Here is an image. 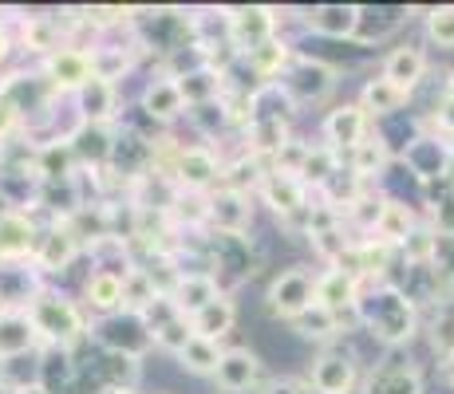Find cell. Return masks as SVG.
<instances>
[{
    "mask_svg": "<svg viewBox=\"0 0 454 394\" xmlns=\"http://www.w3.org/2000/svg\"><path fill=\"white\" fill-rule=\"evenodd\" d=\"M151 158H154L151 143H146V138H138V135L119 138L115 151H111V162H115L123 174H130V178H138V174H143V166L151 162Z\"/></svg>",
    "mask_w": 454,
    "mask_h": 394,
    "instance_id": "83f0119b",
    "label": "cell"
},
{
    "mask_svg": "<svg viewBox=\"0 0 454 394\" xmlns=\"http://www.w3.org/2000/svg\"><path fill=\"white\" fill-rule=\"evenodd\" d=\"M249 143H253L257 154H281L293 138H289V130H285L281 119H253L249 122Z\"/></svg>",
    "mask_w": 454,
    "mask_h": 394,
    "instance_id": "f1b7e54d",
    "label": "cell"
},
{
    "mask_svg": "<svg viewBox=\"0 0 454 394\" xmlns=\"http://www.w3.org/2000/svg\"><path fill=\"white\" fill-rule=\"evenodd\" d=\"M352 154H356V158H352V174H356V178H372V174H380L383 166H387V151H383L380 138H375V143H368V138H364V143L356 146Z\"/></svg>",
    "mask_w": 454,
    "mask_h": 394,
    "instance_id": "8d00e7d4",
    "label": "cell"
},
{
    "mask_svg": "<svg viewBox=\"0 0 454 394\" xmlns=\"http://www.w3.org/2000/svg\"><path fill=\"white\" fill-rule=\"evenodd\" d=\"M24 43H28L32 51H51L56 48V20H48V16H28V24H24Z\"/></svg>",
    "mask_w": 454,
    "mask_h": 394,
    "instance_id": "60d3db41",
    "label": "cell"
},
{
    "mask_svg": "<svg viewBox=\"0 0 454 394\" xmlns=\"http://www.w3.org/2000/svg\"><path fill=\"white\" fill-rule=\"evenodd\" d=\"M233 323H238V312H233L230 300H217L209 304L206 312H198L194 320H190V328H194L198 339H209V344H217V339H225L233 331Z\"/></svg>",
    "mask_w": 454,
    "mask_h": 394,
    "instance_id": "d6986e66",
    "label": "cell"
},
{
    "mask_svg": "<svg viewBox=\"0 0 454 394\" xmlns=\"http://www.w3.org/2000/svg\"><path fill=\"white\" fill-rule=\"evenodd\" d=\"M12 127H16V107L8 99H0V138H4Z\"/></svg>",
    "mask_w": 454,
    "mask_h": 394,
    "instance_id": "c3c4849f",
    "label": "cell"
},
{
    "mask_svg": "<svg viewBox=\"0 0 454 394\" xmlns=\"http://www.w3.org/2000/svg\"><path fill=\"white\" fill-rule=\"evenodd\" d=\"M312 390L317 394H348L356 387V363L352 355L344 352H332V355H320L312 363V375H309Z\"/></svg>",
    "mask_w": 454,
    "mask_h": 394,
    "instance_id": "52a82bcc",
    "label": "cell"
},
{
    "mask_svg": "<svg viewBox=\"0 0 454 394\" xmlns=\"http://www.w3.org/2000/svg\"><path fill=\"white\" fill-rule=\"evenodd\" d=\"M75 379V367H72V355H67V347H59V352H48L40 359V387L51 390V394H64L72 387Z\"/></svg>",
    "mask_w": 454,
    "mask_h": 394,
    "instance_id": "d4e9b609",
    "label": "cell"
},
{
    "mask_svg": "<svg viewBox=\"0 0 454 394\" xmlns=\"http://www.w3.org/2000/svg\"><path fill=\"white\" fill-rule=\"evenodd\" d=\"M174 174H178V182L186 189H206L209 182L222 178V170H217V158L206 151V146H186V151L178 154V166H174Z\"/></svg>",
    "mask_w": 454,
    "mask_h": 394,
    "instance_id": "5bb4252c",
    "label": "cell"
},
{
    "mask_svg": "<svg viewBox=\"0 0 454 394\" xmlns=\"http://www.w3.org/2000/svg\"><path fill=\"white\" fill-rule=\"evenodd\" d=\"M309 28L320 32V36L332 40H344L360 28V8L356 4H320L309 12Z\"/></svg>",
    "mask_w": 454,
    "mask_h": 394,
    "instance_id": "9a60e30c",
    "label": "cell"
},
{
    "mask_svg": "<svg viewBox=\"0 0 454 394\" xmlns=\"http://www.w3.org/2000/svg\"><path fill=\"white\" fill-rule=\"evenodd\" d=\"M317 304V280H312L304 268H289L273 280L269 288V312L281 315V320H296Z\"/></svg>",
    "mask_w": 454,
    "mask_h": 394,
    "instance_id": "3957f363",
    "label": "cell"
},
{
    "mask_svg": "<svg viewBox=\"0 0 454 394\" xmlns=\"http://www.w3.org/2000/svg\"><path fill=\"white\" fill-rule=\"evenodd\" d=\"M80 107L87 122H103L115 111V91H111V83H103V79H91V83L80 91Z\"/></svg>",
    "mask_w": 454,
    "mask_h": 394,
    "instance_id": "1f68e13d",
    "label": "cell"
},
{
    "mask_svg": "<svg viewBox=\"0 0 454 394\" xmlns=\"http://www.w3.org/2000/svg\"><path fill=\"white\" fill-rule=\"evenodd\" d=\"M209 221L217 225V233H230V236H241L249 225V205L241 194L233 189H222L217 197H209Z\"/></svg>",
    "mask_w": 454,
    "mask_h": 394,
    "instance_id": "e0dca14e",
    "label": "cell"
},
{
    "mask_svg": "<svg viewBox=\"0 0 454 394\" xmlns=\"http://www.w3.org/2000/svg\"><path fill=\"white\" fill-rule=\"evenodd\" d=\"M170 300H174V308H178L182 315H190V320H194L198 312H206L209 304H217L222 296H217L214 276H206V273H186V276H178V284H174Z\"/></svg>",
    "mask_w": 454,
    "mask_h": 394,
    "instance_id": "ba28073f",
    "label": "cell"
},
{
    "mask_svg": "<svg viewBox=\"0 0 454 394\" xmlns=\"http://www.w3.org/2000/svg\"><path fill=\"white\" fill-rule=\"evenodd\" d=\"M332 83H336V72H332L328 64H320V59H296L293 72H289V95L293 99H304V103H320L325 95L332 91Z\"/></svg>",
    "mask_w": 454,
    "mask_h": 394,
    "instance_id": "277c9868",
    "label": "cell"
},
{
    "mask_svg": "<svg viewBox=\"0 0 454 394\" xmlns=\"http://www.w3.org/2000/svg\"><path fill=\"white\" fill-rule=\"evenodd\" d=\"M407 166L415 170V178L431 182V178H442V174H450V158H454V146H442L439 151V138H415V143H407Z\"/></svg>",
    "mask_w": 454,
    "mask_h": 394,
    "instance_id": "30bf717a",
    "label": "cell"
},
{
    "mask_svg": "<svg viewBox=\"0 0 454 394\" xmlns=\"http://www.w3.org/2000/svg\"><path fill=\"white\" fill-rule=\"evenodd\" d=\"M336 151H309V158H304L301 166V182H317V186H328L332 178H336Z\"/></svg>",
    "mask_w": 454,
    "mask_h": 394,
    "instance_id": "d590c367",
    "label": "cell"
},
{
    "mask_svg": "<svg viewBox=\"0 0 454 394\" xmlns=\"http://www.w3.org/2000/svg\"><path fill=\"white\" fill-rule=\"evenodd\" d=\"M178 87H182V95H186V103L202 107V103H214V99H217L222 75H217L214 67H198V72H186V75H182Z\"/></svg>",
    "mask_w": 454,
    "mask_h": 394,
    "instance_id": "f546056e",
    "label": "cell"
},
{
    "mask_svg": "<svg viewBox=\"0 0 454 394\" xmlns=\"http://www.w3.org/2000/svg\"><path fill=\"white\" fill-rule=\"evenodd\" d=\"M32 323H36V331L51 339V344L67 347L72 339L83 336V315L75 304H67L64 296H51V292H40L36 300H32Z\"/></svg>",
    "mask_w": 454,
    "mask_h": 394,
    "instance_id": "7a4b0ae2",
    "label": "cell"
},
{
    "mask_svg": "<svg viewBox=\"0 0 454 394\" xmlns=\"http://www.w3.org/2000/svg\"><path fill=\"white\" fill-rule=\"evenodd\" d=\"M431 339H434V347L442 352V359L454 355V308L439 312V320H434V328H431Z\"/></svg>",
    "mask_w": 454,
    "mask_h": 394,
    "instance_id": "7bdbcfd3",
    "label": "cell"
},
{
    "mask_svg": "<svg viewBox=\"0 0 454 394\" xmlns=\"http://www.w3.org/2000/svg\"><path fill=\"white\" fill-rule=\"evenodd\" d=\"M154 339L166 347V352H174V355H182V347L194 339V328L186 323V315H174L170 323H162L159 331H154Z\"/></svg>",
    "mask_w": 454,
    "mask_h": 394,
    "instance_id": "ab89813d",
    "label": "cell"
},
{
    "mask_svg": "<svg viewBox=\"0 0 454 394\" xmlns=\"http://www.w3.org/2000/svg\"><path fill=\"white\" fill-rule=\"evenodd\" d=\"M32 331H36L32 315H20V312H4V315H0V359L28 352Z\"/></svg>",
    "mask_w": 454,
    "mask_h": 394,
    "instance_id": "44dd1931",
    "label": "cell"
},
{
    "mask_svg": "<svg viewBox=\"0 0 454 394\" xmlns=\"http://www.w3.org/2000/svg\"><path fill=\"white\" fill-rule=\"evenodd\" d=\"M273 28H277V16L269 8H241V12L230 16V36L246 56L273 40Z\"/></svg>",
    "mask_w": 454,
    "mask_h": 394,
    "instance_id": "8992f818",
    "label": "cell"
},
{
    "mask_svg": "<svg viewBox=\"0 0 454 394\" xmlns=\"http://www.w3.org/2000/svg\"><path fill=\"white\" fill-rule=\"evenodd\" d=\"M32 249V225L20 213H0V260H20Z\"/></svg>",
    "mask_w": 454,
    "mask_h": 394,
    "instance_id": "ffe728a7",
    "label": "cell"
},
{
    "mask_svg": "<svg viewBox=\"0 0 454 394\" xmlns=\"http://www.w3.org/2000/svg\"><path fill=\"white\" fill-rule=\"evenodd\" d=\"M225 189H233V194H241V186H253L257 182V158H241V162H233L230 170H225Z\"/></svg>",
    "mask_w": 454,
    "mask_h": 394,
    "instance_id": "ee69618b",
    "label": "cell"
},
{
    "mask_svg": "<svg viewBox=\"0 0 454 394\" xmlns=\"http://www.w3.org/2000/svg\"><path fill=\"white\" fill-rule=\"evenodd\" d=\"M214 257L222 268L246 276L249 273V244L246 236H230V233H214Z\"/></svg>",
    "mask_w": 454,
    "mask_h": 394,
    "instance_id": "4dcf8cb0",
    "label": "cell"
},
{
    "mask_svg": "<svg viewBox=\"0 0 454 394\" xmlns=\"http://www.w3.org/2000/svg\"><path fill=\"white\" fill-rule=\"evenodd\" d=\"M182 367H190L194 375H214L217 363H222V352H217V344H209V339H190L186 347H182Z\"/></svg>",
    "mask_w": 454,
    "mask_h": 394,
    "instance_id": "836d02e7",
    "label": "cell"
},
{
    "mask_svg": "<svg viewBox=\"0 0 454 394\" xmlns=\"http://www.w3.org/2000/svg\"><path fill=\"white\" fill-rule=\"evenodd\" d=\"M325 135H328L332 146H348V151H356V146L364 143V135H368V111L364 107H336L325 119Z\"/></svg>",
    "mask_w": 454,
    "mask_h": 394,
    "instance_id": "7c38bea8",
    "label": "cell"
},
{
    "mask_svg": "<svg viewBox=\"0 0 454 394\" xmlns=\"http://www.w3.org/2000/svg\"><path fill=\"white\" fill-rule=\"evenodd\" d=\"M103 379L111 387H123L130 390L138 382V355H127V352H107L103 355Z\"/></svg>",
    "mask_w": 454,
    "mask_h": 394,
    "instance_id": "d6a6232c",
    "label": "cell"
},
{
    "mask_svg": "<svg viewBox=\"0 0 454 394\" xmlns=\"http://www.w3.org/2000/svg\"><path fill=\"white\" fill-rule=\"evenodd\" d=\"M4 51H8V40H4V32H0V59H4Z\"/></svg>",
    "mask_w": 454,
    "mask_h": 394,
    "instance_id": "f5cc1de1",
    "label": "cell"
},
{
    "mask_svg": "<svg viewBox=\"0 0 454 394\" xmlns=\"http://www.w3.org/2000/svg\"><path fill=\"white\" fill-rule=\"evenodd\" d=\"M427 36L439 43V48L454 51V4L431 8V16H427Z\"/></svg>",
    "mask_w": 454,
    "mask_h": 394,
    "instance_id": "f35d334b",
    "label": "cell"
},
{
    "mask_svg": "<svg viewBox=\"0 0 454 394\" xmlns=\"http://www.w3.org/2000/svg\"><path fill=\"white\" fill-rule=\"evenodd\" d=\"M261 194H265L269 205L285 217L304 209V182L296 178V174H281V170L265 174V178H261Z\"/></svg>",
    "mask_w": 454,
    "mask_h": 394,
    "instance_id": "4fadbf2b",
    "label": "cell"
},
{
    "mask_svg": "<svg viewBox=\"0 0 454 394\" xmlns=\"http://www.w3.org/2000/svg\"><path fill=\"white\" fill-rule=\"evenodd\" d=\"M439 127L447 130V135H454V91L439 103Z\"/></svg>",
    "mask_w": 454,
    "mask_h": 394,
    "instance_id": "7dc6e473",
    "label": "cell"
},
{
    "mask_svg": "<svg viewBox=\"0 0 454 394\" xmlns=\"http://www.w3.org/2000/svg\"><path fill=\"white\" fill-rule=\"evenodd\" d=\"M447 178H454V158H450V174H447Z\"/></svg>",
    "mask_w": 454,
    "mask_h": 394,
    "instance_id": "db71d44e",
    "label": "cell"
},
{
    "mask_svg": "<svg viewBox=\"0 0 454 394\" xmlns=\"http://www.w3.org/2000/svg\"><path fill=\"white\" fill-rule=\"evenodd\" d=\"M336 323H340V315L336 312H328V308H320V304H312L304 315H296L293 320V328L301 331V336H309V339H325L336 331Z\"/></svg>",
    "mask_w": 454,
    "mask_h": 394,
    "instance_id": "e575fe53",
    "label": "cell"
},
{
    "mask_svg": "<svg viewBox=\"0 0 454 394\" xmlns=\"http://www.w3.org/2000/svg\"><path fill=\"white\" fill-rule=\"evenodd\" d=\"M375 233H380V241H387V244H403L407 236L415 233L411 209H407L403 201H383V213H380V225H375Z\"/></svg>",
    "mask_w": 454,
    "mask_h": 394,
    "instance_id": "484cf974",
    "label": "cell"
},
{
    "mask_svg": "<svg viewBox=\"0 0 454 394\" xmlns=\"http://www.w3.org/2000/svg\"><path fill=\"white\" fill-rule=\"evenodd\" d=\"M356 315H360V323L372 331L375 339H383L387 347L403 344V339H411L415 331V304L411 296L403 292V288H380L375 296L356 304Z\"/></svg>",
    "mask_w": 454,
    "mask_h": 394,
    "instance_id": "6da1fadb",
    "label": "cell"
},
{
    "mask_svg": "<svg viewBox=\"0 0 454 394\" xmlns=\"http://www.w3.org/2000/svg\"><path fill=\"white\" fill-rule=\"evenodd\" d=\"M48 75L56 79L59 87H75V91H83V87L95 79V75H91V56H87V51H75V48L51 51Z\"/></svg>",
    "mask_w": 454,
    "mask_h": 394,
    "instance_id": "2e32d148",
    "label": "cell"
},
{
    "mask_svg": "<svg viewBox=\"0 0 454 394\" xmlns=\"http://www.w3.org/2000/svg\"><path fill=\"white\" fill-rule=\"evenodd\" d=\"M123 284L127 280L115 273H91V280H87V304H91L95 312H115L119 304H127Z\"/></svg>",
    "mask_w": 454,
    "mask_h": 394,
    "instance_id": "603a6c76",
    "label": "cell"
},
{
    "mask_svg": "<svg viewBox=\"0 0 454 394\" xmlns=\"http://www.w3.org/2000/svg\"><path fill=\"white\" fill-rule=\"evenodd\" d=\"M36 260H40L43 273H59V268H67L75 260V236L67 233V229H56V233L40 236Z\"/></svg>",
    "mask_w": 454,
    "mask_h": 394,
    "instance_id": "7402d4cb",
    "label": "cell"
},
{
    "mask_svg": "<svg viewBox=\"0 0 454 394\" xmlns=\"http://www.w3.org/2000/svg\"><path fill=\"white\" fill-rule=\"evenodd\" d=\"M257 375H261V359L253 355L249 347H230V352H222V363H217L214 379L225 394H241L257 382Z\"/></svg>",
    "mask_w": 454,
    "mask_h": 394,
    "instance_id": "5b68a950",
    "label": "cell"
},
{
    "mask_svg": "<svg viewBox=\"0 0 454 394\" xmlns=\"http://www.w3.org/2000/svg\"><path fill=\"white\" fill-rule=\"evenodd\" d=\"M269 394H301V387H296V382H277Z\"/></svg>",
    "mask_w": 454,
    "mask_h": 394,
    "instance_id": "681fc988",
    "label": "cell"
},
{
    "mask_svg": "<svg viewBox=\"0 0 454 394\" xmlns=\"http://www.w3.org/2000/svg\"><path fill=\"white\" fill-rule=\"evenodd\" d=\"M407 103V91H399L391 79H372L368 87H364V111H372V115H395L399 107Z\"/></svg>",
    "mask_w": 454,
    "mask_h": 394,
    "instance_id": "4316f807",
    "label": "cell"
},
{
    "mask_svg": "<svg viewBox=\"0 0 454 394\" xmlns=\"http://www.w3.org/2000/svg\"><path fill=\"white\" fill-rule=\"evenodd\" d=\"M143 103H146V115H151V119L170 122V119L182 115V107H186V95H182L178 79H159V83L146 87V99Z\"/></svg>",
    "mask_w": 454,
    "mask_h": 394,
    "instance_id": "ac0fdd59",
    "label": "cell"
},
{
    "mask_svg": "<svg viewBox=\"0 0 454 394\" xmlns=\"http://www.w3.org/2000/svg\"><path fill=\"white\" fill-rule=\"evenodd\" d=\"M72 151L80 158H91V162H111L115 143H111V135H107L103 122H83V127L72 135Z\"/></svg>",
    "mask_w": 454,
    "mask_h": 394,
    "instance_id": "cb8c5ba5",
    "label": "cell"
},
{
    "mask_svg": "<svg viewBox=\"0 0 454 394\" xmlns=\"http://www.w3.org/2000/svg\"><path fill=\"white\" fill-rule=\"evenodd\" d=\"M194 119L202 122V127H217V122H222V107H217V99L214 103H202V107H194Z\"/></svg>",
    "mask_w": 454,
    "mask_h": 394,
    "instance_id": "bcb514c9",
    "label": "cell"
},
{
    "mask_svg": "<svg viewBox=\"0 0 454 394\" xmlns=\"http://www.w3.org/2000/svg\"><path fill=\"white\" fill-rule=\"evenodd\" d=\"M442 375H447V382L454 387V355H447V359H442Z\"/></svg>",
    "mask_w": 454,
    "mask_h": 394,
    "instance_id": "f907efd6",
    "label": "cell"
},
{
    "mask_svg": "<svg viewBox=\"0 0 454 394\" xmlns=\"http://www.w3.org/2000/svg\"><path fill=\"white\" fill-rule=\"evenodd\" d=\"M372 394H423V379H419V371L395 367V371H387V375H380V379H375Z\"/></svg>",
    "mask_w": 454,
    "mask_h": 394,
    "instance_id": "74e56055",
    "label": "cell"
},
{
    "mask_svg": "<svg viewBox=\"0 0 454 394\" xmlns=\"http://www.w3.org/2000/svg\"><path fill=\"white\" fill-rule=\"evenodd\" d=\"M423 75H427V51L415 48V43H399L387 56V64H383V79H391L399 91H411L415 83H423Z\"/></svg>",
    "mask_w": 454,
    "mask_h": 394,
    "instance_id": "8fae6325",
    "label": "cell"
},
{
    "mask_svg": "<svg viewBox=\"0 0 454 394\" xmlns=\"http://www.w3.org/2000/svg\"><path fill=\"white\" fill-rule=\"evenodd\" d=\"M317 304L336 315H344V308L352 312L360 304V280L352 273H344V268H332V273L317 280Z\"/></svg>",
    "mask_w": 454,
    "mask_h": 394,
    "instance_id": "9c48e42d",
    "label": "cell"
},
{
    "mask_svg": "<svg viewBox=\"0 0 454 394\" xmlns=\"http://www.w3.org/2000/svg\"><path fill=\"white\" fill-rule=\"evenodd\" d=\"M434 229L439 236H454V194L434 201Z\"/></svg>",
    "mask_w": 454,
    "mask_h": 394,
    "instance_id": "f6af8a7d",
    "label": "cell"
},
{
    "mask_svg": "<svg viewBox=\"0 0 454 394\" xmlns=\"http://www.w3.org/2000/svg\"><path fill=\"white\" fill-rule=\"evenodd\" d=\"M119 72H127V56L123 51H91V75L111 83Z\"/></svg>",
    "mask_w": 454,
    "mask_h": 394,
    "instance_id": "b9f144b4",
    "label": "cell"
},
{
    "mask_svg": "<svg viewBox=\"0 0 454 394\" xmlns=\"http://www.w3.org/2000/svg\"><path fill=\"white\" fill-rule=\"evenodd\" d=\"M16 394H51V390H43V387H28V390H16Z\"/></svg>",
    "mask_w": 454,
    "mask_h": 394,
    "instance_id": "816d5d0a",
    "label": "cell"
}]
</instances>
